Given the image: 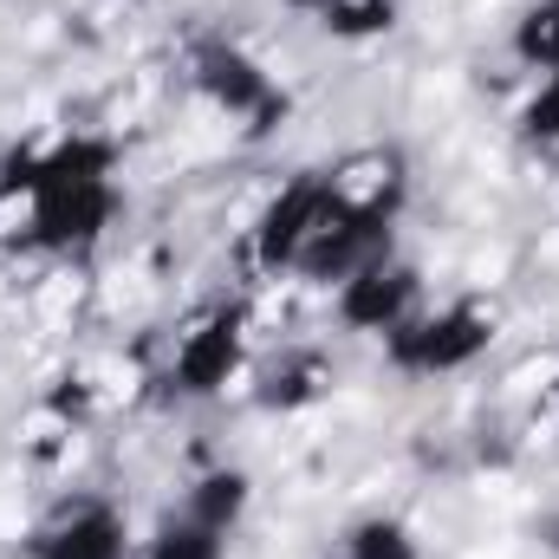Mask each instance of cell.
<instances>
[{
    "label": "cell",
    "mask_w": 559,
    "mask_h": 559,
    "mask_svg": "<svg viewBox=\"0 0 559 559\" xmlns=\"http://www.w3.org/2000/svg\"><path fill=\"white\" fill-rule=\"evenodd\" d=\"M163 391L176 397H228L254 378V306L248 299H195L176 312L163 338Z\"/></svg>",
    "instance_id": "6da1fadb"
},
{
    "label": "cell",
    "mask_w": 559,
    "mask_h": 559,
    "mask_svg": "<svg viewBox=\"0 0 559 559\" xmlns=\"http://www.w3.org/2000/svg\"><path fill=\"white\" fill-rule=\"evenodd\" d=\"M495 338H501V306L468 286V293L436 299V306L423 299L417 312L384 338V358H391L404 378H455V371H468L475 358H488Z\"/></svg>",
    "instance_id": "7a4b0ae2"
},
{
    "label": "cell",
    "mask_w": 559,
    "mask_h": 559,
    "mask_svg": "<svg viewBox=\"0 0 559 559\" xmlns=\"http://www.w3.org/2000/svg\"><path fill=\"white\" fill-rule=\"evenodd\" d=\"M319 182L345 215L391 228L404 215V202H411V156L397 143H352L319 169Z\"/></svg>",
    "instance_id": "3957f363"
},
{
    "label": "cell",
    "mask_w": 559,
    "mask_h": 559,
    "mask_svg": "<svg viewBox=\"0 0 559 559\" xmlns=\"http://www.w3.org/2000/svg\"><path fill=\"white\" fill-rule=\"evenodd\" d=\"M325 293H332V319H338L345 332H358V338H391V332L423 306L417 267L397 261L391 248H384L378 261L352 267V274L338 280V286H325Z\"/></svg>",
    "instance_id": "277c9868"
},
{
    "label": "cell",
    "mask_w": 559,
    "mask_h": 559,
    "mask_svg": "<svg viewBox=\"0 0 559 559\" xmlns=\"http://www.w3.org/2000/svg\"><path fill=\"white\" fill-rule=\"evenodd\" d=\"M131 527L105 495H66L33 534H26V559H131Z\"/></svg>",
    "instance_id": "5b68a950"
},
{
    "label": "cell",
    "mask_w": 559,
    "mask_h": 559,
    "mask_svg": "<svg viewBox=\"0 0 559 559\" xmlns=\"http://www.w3.org/2000/svg\"><path fill=\"white\" fill-rule=\"evenodd\" d=\"M254 378H261V404L280 411V417H299V411H312V404H325L332 397V384H338V371H332V358L325 352H312V345H286L274 365H254Z\"/></svg>",
    "instance_id": "8992f818"
},
{
    "label": "cell",
    "mask_w": 559,
    "mask_h": 559,
    "mask_svg": "<svg viewBox=\"0 0 559 559\" xmlns=\"http://www.w3.org/2000/svg\"><path fill=\"white\" fill-rule=\"evenodd\" d=\"M248 501H254V481H248L241 468H209V475H195V481H189L182 514H195V521H202V527H215V534H235V527H241V514H248Z\"/></svg>",
    "instance_id": "52a82bcc"
},
{
    "label": "cell",
    "mask_w": 559,
    "mask_h": 559,
    "mask_svg": "<svg viewBox=\"0 0 559 559\" xmlns=\"http://www.w3.org/2000/svg\"><path fill=\"white\" fill-rule=\"evenodd\" d=\"M325 559H423V540L397 514H358L352 527H338Z\"/></svg>",
    "instance_id": "ba28073f"
},
{
    "label": "cell",
    "mask_w": 559,
    "mask_h": 559,
    "mask_svg": "<svg viewBox=\"0 0 559 559\" xmlns=\"http://www.w3.org/2000/svg\"><path fill=\"white\" fill-rule=\"evenodd\" d=\"M508 52L521 66V79L559 72V0H527L521 20L508 26Z\"/></svg>",
    "instance_id": "9c48e42d"
},
{
    "label": "cell",
    "mask_w": 559,
    "mask_h": 559,
    "mask_svg": "<svg viewBox=\"0 0 559 559\" xmlns=\"http://www.w3.org/2000/svg\"><path fill=\"white\" fill-rule=\"evenodd\" d=\"M306 20H319L332 39H378L404 20V0H293Z\"/></svg>",
    "instance_id": "30bf717a"
},
{
    "label": "cell",
    "mask_w": 559,
    "mask_h": 559,
    "mask_svg": "<svg viewBox=\"0 0 559 559\" xmlns=\"http://www.w3.org/2000/svg\"><path fill=\"white\" fill-rule=\"evenodd\" d=\"M514 138L540 156H559V72H540L521 85V105H514Z\"/></svg>",
    "instance_id": "8fae6325"
},
{
    "label": "cell",
    "mask_w": 559,
    "mask_h": 559,
    "mask_svg": "<svg viewBox=\"0 0 559 559\" xmlns=\"http://www.w3.org/2000/svg\"><path fill=\"white\" fill-rule=\"evenodd\" d=\"M222 547H228V534L202 527L195 514H169L150 540L131 547V559H222Z\"/></svg>",
    "instance_id": "7c38bea8"
}]
</instances>
